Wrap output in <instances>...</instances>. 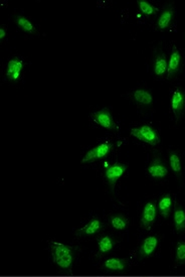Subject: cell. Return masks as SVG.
Wrapping results in <instances>:
<instances>
[{"mask_svg": "<svg viewBox=\"0 0 185 277\" xmlns=\"http://www.w3.org/2000/svg\"><path fill=\"white\" fill-rule=\"evenodd\" d=\"M110 224L115 230L122 231L128 227L129 221L124 215L116 214V215H113L110 217Z\"/></svg>", "mask_w": 185, "mask_h": 277, "instance_id": "cell-19", "label": "cell"}, {"mask_svg": "<svg viewBox=\"0 0 185 277\" xmlns=\"http://www.w3.org/2000/svg\"><path fill=\"white\" fill-rule=\"evenodd\" d=\"M185 264V242H178L175 252V266Z\"/></svg>", "mask_w": 185, "mask_h": 277, "instance_id": "cell-24", "label": "cell"}, {"mask_svg": "<svg viewBox=\"0 0 185 277\" xmlns=\"http://www.w3.org/2000/svg\"><path fill=\"white\" fill-rule=\"evenodd\" d=\"M131 135L149 145L155 146L160 143L158 132L151 126L142 125L131 129Z\"/></svg>", "mask_w": 185, "mask_h": 277, "instance_id": "cell-2", "label": "cell"}, {"mask_svg": "<svg viewBox=\"0 0 185 277\" xmlns=\"http://www.w3.org/2000/svg\"><path fill=\"white\" fill-rule=\"evenodd\" d=\"M104 228L103 222L98 218H93L87 225L79 229L76 232L77 236H91L99 233Z\"/></svg>", "mask_w": 185, "mask_h": 277, "instance_id": "cell-11", "label": "cell"}, {"mask_svg": "<svg viewBox=\"0 0 185 277\" xmlns=\"http://www.w3.org/2000/svg\"><path fill=\"white\" fill-rule=\"evenodd\" d=\"M92 118L98 125L102 126L108 130H116L117 125L115 120L108 108H104L100 111H97L92 114Z\"/></svg>", "mask_w": 185, "mask_h": 277, "instance_id": "cell-6", "label": "cell"}, {"mask_svg": "<svg viewBox=\"0 0 185 277\" xmlns=\"http://www.w3.org/2000/svg\"><path fill=\"white\" fill-rule=\"evenodd\" d=\"M127 169H128V167L126 164L120 163V162H116V163L107 168L106 171H105V176H106L107 181H108L113 193H114V189H115L117 181L119 180V178L121 176L125 174Z\"/></svg>", "mask_w": 185, "mask_h": 277, "instance_id": "cell-4", "label": "cell"}, {"mask_svg": "<svg viewBox=\"0 0 185 277\" xmlns=\"http://www.w3.org/2000/svg\"><path fill=\"white\" fill-rule=\"evenodd\" d=\"M169 163H170V168H171L172 172L176 176H180L182 168H181V160H180V157H179L177 152H175V151L169 152Z\"/></svg>", "mask_w": 185, "mask_h": 277, "instance_id": "cell-21", "label": "cell"}, {"mask_svg": "<svg viewBox=\"0 0 185 277\" xmlns=\"http://www.w3.org/2000/svg\"><path fill=\"white\" fill-rule=\"evenodd\" d=\"M113 149H114L113 143H111L109 141L101 143V144L93 147L92 150H90L85 154V156L81 159V163H91V162H94L96 160L105 158L111 153V151H113Z\"/></svg>", "mask_w": 185, "mask_h": 277, "instance_id": "cell-3", "label": "cell"}, {"mask_svg": "<svg viewBox=\"0 0 185 277\" xmlns=\"http://www.w3.org/2000/svg\"><path fill=\"white\" fill-rule=\"evenodd\" d=\"M168 69V61L163 52H160L154 61V73L158 77H163Z\"/></svg>", "mask_w": 185, "mask_h": 277, "instance_id": "cell-17", "label": "cell"}, {"mask_svg": "<svg viewBox=\"0 0 185 277\" xmlns=\"http://www.w3.org/2000/svg\"><path fill=\"white\" fill-rule=\"evenodd\" d=\"M53 262L60 269L72 273V266L74 262V249L63 243L53 242L51 245Z\"/></svg>", "mask_w": 185, "mask_h": 277, "instance_id": "cell-1", "label": "cell"}, {"mask_svg": "<svg viewBox=\"0 0 185 277\" xmlns=\"http://www.w3.org/2000/svg\"><path fill=\"white\" fill-rule=\"evenodd\" d=\"M148 173L154 178H163L168 175V169L161 158L155 157L148 167Z\"/></svg>", "mask_w": 185, "mask_h": 277, "instance_id": "cell-12", "label": "cell"}, {"mask_svg": "<svg viewBox=\"0 0 185 277\" xmlns=\"http://www.w3.org/2000/svg\"><path fill=\"white\" fill-rule=\"evenodd\" d=\"M173 17H174V9L172 5H167L159 16L158 21H157V28L160 30H164L168 28L173 21Z\"/></svg>", "mask_w": 185, "mask_h": 277, "instance_id": "cell-13", "label": "cell"}, {"mask_svg": "<svg viewBox=\"0 0 185 277\" xmlns=\"http://www.w3.org/2000/svg\"><path fill=\"white\" fill-rule=\"evenodd\" d=\"M180 68H181V54L177 47L173 46L168 61V69H167L168 79H173L179 73Z\"/></svg>", "mask_w": 185, "mask_h": 277, "instance_id": "cell-8", "label": "cell"}, {"mask_svg": "<svg viewBox=\"0 0 185 277\" xmlns=\"http://www.w3.org/2000/svg\"><path fill=\"white\" fill-rule=\"evenodd\" d=\"M171 109L177 122L185 111V92L182 89L177 88L173 92L171 97Z\"/></svg>", "mask_w": 185, "mask_h": 277, "instance_id": "cell-7", "label": "cell"}, {"mask_svg": "<svg viewBox=\"0 0 185 277\" xmlns=\"http://www.w3.org/2000/svg\"><path fill=\"white\" fill-rule=\"evenodd\" d=\"M137 4L139 6L140 11L145 14V15H152V14H156L158 11V8L153 6L151 3H149L146 0H138Z\"/></svg>", "mask_w": 185, "mask_h": 277, "instance_id": "cell-23", "label": "cell"}, {"mask_svg": "<svg viewBox=\"0 0 185 277\" xmlns=\"http://www.w3.org/2000/svg\"><path fill=\"white\" fill-rule=\"evenodd\" d=\"M24 68H25V64H24L23 60H20L18 58L11 59L7 64L6 73H5L6 78L12 82L18 81L20 76H22Z\"/></svg>", "mask_w": 185, "mask_h": 277, "instance_id": "cell-9", "label": "cell"}, {"mask_svg": "<svg viewBox=\"0 0 185 277\" xmlns=\"http://www.w3.org/2000/svg\"><path fill=\"white\" fill-rule=\"evenodd\" d=\"M172 205H173V201H172V198H171L170 194H165L164 196L161 197V199H160V201L158 202L157 209H158L160 215L164 219L169 218V216L171 214Z\"/></svg>", "mask_w": 185, "mask_h": 277, "instance_id": "cell-15", "label": "cell"}, {"mask_svg": "<svg viewBox=\"0 0 185 277\" xmlns=\"http://www.w3.org/2000/svg\"><path fill=\"white\" fill-rule=\"evenodd\" d=\"M133 98L137 103L141 105H151L153 102L152 94L144 89H138L134 92Z\"/></svg>", "mask_w": 185, "mask_h": 277, "instance_id": "cell-18", "label": "cell"}, {"mask_svg": "<svg viewBox=\"0 0 185 277\" xmlns=\"http://www.w3.org/2000/svg\"><path fill=\"white\" fill-rule=\"evenodd\" d=\"M6 36V29L4 27L0 28V41H2Z\"/></svg>", "mask_w": 185, "mask_h": 277, "instance_id": "cell-25", "label": "cell"}, {"mask_svg": "<svg viewBox=\"0 0 185 277\" xmlns=\"http://www.w3.org/2000/svg\"><path fill=\"white\" fill-rule=\"evenodd\" d=\"M116 242L115 240L110 236H104L98 240V246H99V255H104L108 252L111 251Z\"/></svg>", "mask_w": 185, "mask_h": 277, "instance_id": "cell-20", "label": "cell"}, {"mask_svg": "<svg viewBox=\"0 0 185 277\" xmlns=\"http://www.w3.org/2000/svg\"><path fill=\"white\" fill-rule=\"evenodd\" d=\"M173 221L175 230L178 233L185 231V210L177 202L174 201V215H173Z\"/></svg>", "mask_w": 185, "mask_h": 277, "instance_id": "cell-14", "label": "cell"}, {"mask_svg": "<svg viewBox=\"0 0 185 277\" xmlns=\"http://www.w3.org/2000/svg\"><path fill=\"white\" fill-rule=\"evenodd\" d=\"M159 244V238L157 236H149L143 240L139 248V255L142 258L150 257L156 250Z\"/></svg>", "mask_w": 185, "mask_h": 277, "instance_id": "cell-10", "label": "cell"}, {"mask_svg": "<svg viewBox=\"0 0 185 277\" xmlns=\"http://www.w3.org/2000/svg\"><path fill=\"white\" fill-rule=\"evenodd\" d=\"M104 267L109 271H124L128 267V261L121 258H109L105 261Z\"/></svg>", "mask_w": 185, "mask_h": 277, "instance_id": "cell-16", "label": "cell"}, {"mask_svg": "<svg viewBox=\"0 0 185 277\" xmlns=\"http://www.w3.org/2000/svg\"><path fill=\"white\" fill-rule=\"evenodd\" d=\"M14 22L22 30L28 32V33H31V34L35 33L34 25H32V23L29 20H27V17H25L23 15H16L14 17Z\"/></svg>", "mask_w": 185, "mask_h": 277, "instance_id": "cell-22", "label": "cell"}, {"mask_svg": "<svg viewBox=\"0 0 185 277\" xmlns=\"http://www.w3.org/2000/svg\"><path fill=\"white\" fill-rule=\"evenodd\" d=\"M157 216V206L155 201H148L142 212L141 220H140V225L142 228L146 230H150V228L154 224Z\"/></svg>", "mask_w": 185, "mask_h": 277, "instance_id": "cell-5", "label": "cell"}]
</instances>
